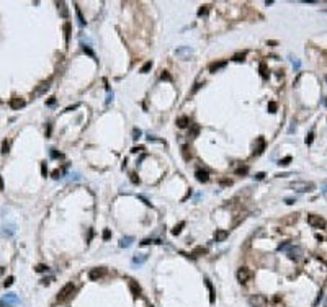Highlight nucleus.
I'll return each instance as SVG.
<instances>
[{"instance_id":"30","label":"nucleus","mask_w":327,"mask_h":307,"mask_svg":"<svg viewBox=\"0 0 327 307\" xmlns=\"http://www.w3.org/2000/svg\"><path fill=\"white\" fill-rule=\"evenodd\" d=\"M8 149H10V142H8V141H3V144H2V154L3 155L8 154Z\"/></svg>"},{"instance_id":"51","label":"nucleus","mask_w":327,"mask_h":307,"mask_svg":"<svg viewBox=\"0 0 327 307\" xmlns=\"http://www.w3.org/2000/svg\"><path fill=\"white\" fill-rule=\"evenodd\" d=\"M139 199H143V201H144V204H147V206L150 204V203H149L147 199H146V198H144V196H139Z\"/></svg>"},{"instance_id":"28","label":"nucleus","mask_w":327,"mask_h":307,"mask_svg":"<svg viewBox=\"0 0 327 307\" xmlns=\"http://www.w3.org/2000/svg\"><path fill=\"white\" fill-rule=\"evenodd\" d=\"M75 13H77V18H79V23L80 25H85V20H84V16H82V12H80V8L79 7H75Z\"/></svg>"},{"instance_id":"13","label":"nucleus","mask_w":327,"mask_h":307,"mask_svg":"<svg viewBox=\"0 0 327 307\" xmlns=\"http://www.w3.org/2000/svg\"><path fill=\"white\" fill-rule=\"evenodd\" d=\"M188 124H190V119H188V116H180L177 118V126L180 127V129H185Z\"/></svg>"},{"instance_id":"24","label":"nucleus","mask_w":327,"mask_h":307,"mask_svg":"<svg viewBox=\"0 0 327 307\" xmlns=\"http://www.w3.org/2000/svg\"><path fill=\"white\" fill-rule=\"evenodd\" d=\"M183 227H185V222L182 221V222H178V224L172 229V234H173V235H178L180 232H182V229H183Z\"/></svg>"},{"instance_id":"21","label":"nucleus","mask_w":327,"mask_h":307,"mask_svg":"<svg viewBox=\"0 0 327 307\" xmlns=\"http://www.w3.org/2000/svg\"><path fill=\"white\" fill-rule=\"evenodd\" d=\"M260 75H262L263 79H268V69H267V64L265 62H260Z\"/></svg>"},{"instance_id":"18","label":"nucleus","mask_w":327,"mask_h":307,"mask_svg":"<svg viewBox=\"0 0 327 307\" xmlns=\"http://www.w3.org/2000/svg\"><path fill=\"white\" fill-rule=\"evenodd\" d=\"M205 281H206V287H208V291H210V302L213 304V302H214V289H213V284H211V281L208 280V278H206Z\"/></svg>"},{"instance_id":"16","label":"nucleus","mask_w":327,"mask_h":307,"mask_svg":"<svg viewBox=\"0 0 327 307\" xmlns=\"http://www.w3.org/2000/svg\"><path fill=\"white\" fill-rule=\"evenodd\" d=\"M58 7H59V10H61V16H62V18H67V16H69L67 5H65L64 2H58Z\"/></svg>"},{"instance_id":"38","label":"nucleus","mask_w":327,"mask_h":307,"mask_svg":"<svg viewBox=\"0 0 327 307\" xmlns=\"http://www.w3.org/2000/svg\"><path fill=\"white\" fill-rule=\"evenodd\" d=\"M312 139H314V134H312V131H311V133H309V134L306 136V144L309 145V144L312 142Z\"/></svg>"},{"instance_id":"9","label":"nucleus","mask_w":327,"mask_h":307,"mask_svg":"<svg viewBox=\"0 0 327 307\" xmlns=\"http://www.w3.org/2000/svg\"><path fill=\"white\" fill-rule=\"evenodd\" d=\"M195 177H196V180L201 181V183H206L208 180H210V173H208L206 170H203V168H198V170H196V172H195Z\"/></svg>"},{"instance_id":"15","label":"nucleus","mask_w":327,"mask_h":307,"mask_svg":"<svg viewBox=\"0 0 327 307\" xmlns=\"http://www.w3.org/2000/svg\"><path fill=\"white\" fill-rule=\"evenodd\" d=\"M198 134H200V126H198V124H191V127H190V133H188V137L195 139Z\"/></svg>"},{"instance_id":"45","label":"nucleus","mask_w":327,"mask_h":307,"mask_svg":"<svg viewBox=\"0 0 327 307\" xmlns=\"http://www.w3.org/2000/svg\"><path fill=\"white\" fill-rule=\"evenodd\" d=\"M53 178H56V180L61 178V170H54V172H53Z\"/></svg>"},{"instance_id":"29","label":"nucleus","mask_w":327,"mask_h":307,"mask_svg":"<svg viewBox=\"0 0 327 307\" xmlns=\"http://www.w3.org/2000/svg\"><path fill=\"white\" fill-rule=\"evenodd\" d=\"M160 79H162V80H167V82H172V75H170L167 70H164V72L160 74Z\"/></svg>"},{"instance_id":"3","label":"nucleus","mask_w":327,"mask_h":307,"mask_svg":"<svg viewBox=\"0 0 327 307\" xmlns=\"http://www.w3.org/2000/svg\"><path fill=\"white\" fill-rule=\"evenodd\" d=\"M307 224L312 225V227H316V229H321V227H324V225H325V221L322 219L321 216L309 214V216H307Z\"/></svg>"},{"instance_id":"27","label":"nucleus","mask_w":327,"mask_h":307,"mask_svg":"<svg viewBox=\"0 0 327 307\" xmlns=\"http://www.w3.org/2000/svg\"><path fill=\"white\" fill-rule=\"evenodd\" d=\"M152 69V62H150V60H147V62H146L143 67H141V74H146V72H149V70Z\"/></svg>"},{"instance_id":"49","label":"nucleus","mask_w":327,"mask_h":307,"mask_svg":"<svg viewBox=\"0 0 327 307\" xmlns=\"http://www.w3.org/2000/svg\"><path fill=\"white\" fill-rule=\"evenodd\" d=\"M143 149H144L143 145H139V147H132V149H131V152H132V154H136V152H139V150H143Z\"/></svg>"},{"instance_id":"37","label":"nucleus","mask_w":327,"mask_h":307,"mask_svg":"<svg viewBox=\"0 0 327 307\" xmlns=\"http://www.w3.org/2000/svg\"><path fill=\"white\" fill-rule=\"evenodd\" d=\"M247 172H249V167H242V168H237V170H236V173H237V175H245Z\"/></svg>"},{"instance_id":"54","label":"nucleus","mask_w":327,"mask_h":307,"mask_svg":"<svg viewBox=\"0 0 327 307\" xmlns=\"http://www.w3.org/2000/svg\"><path fill=\"white\" fill-rule=\"evenodd\" d=\"M293 203H295V199H290V198L286 199V204H293Z\"/></svg>"},{"instance_id":"53","label":"nucleus","mask_w":327,"mask_h":307,"mask_svg":"<svg viewBox=\"0 0 327 307\" xmlns=\"http://www.w3.org/2000/svg\"><path fill=\"white\" fill-rule=\"evenodd\" d=\"M221 183H222V185H231V183H232V181H231V180H222Z\"/></svg>"},{"instance_id":"17","label":"nucleus","mask_w":327,"mask_h":307,"mask_svg":"<svg viewBox=\"0 0 327 307\" xmlns=\"http://www.w3.org/2000/svg\"><path fill=\"white\" fill-rule=\"evenodd\" d=\"M245 56H247L245 51H239V53H236L234 56H232V60H236V62H242V60L245 59Z\"/></svg>"},{"instance_id":"56","label":"nucleus","mask_w":327,"mask_h":307,"mask_svg":"<svg viewBox=\"0 0 327 307\" xmlns=\"http://www.w3.org/2000/svg\"><path fill=\"white\" fill-rule=\"evenodd\" d=\"M325 307H327V301H325Z\"/></svg>"},{"instance_id":"32","label":"nucleus","mask_w":327,"mask_h":307,"mask_svg":"<svg viewBox=\"0 0 327 307\" xmlns=\"http://www.w3.org/2000/svg\"><path fill=\"white\" fill-rule=\"evenodd\" d=\"M146 258H147L146 255H141V257H134V258H132V261H134V263H144Z\"/></svg>"},{"instance_id":"22","label":"nucleus","mask_w":327,"mask_h":307,"mask_svg":"<svg viewBox=\"0 0 327 307\" xmlns=\"http://www.w3.org/2000/svg\"><path fill=\"white\" fill-rule=\"evenodd\" d=\"M206 252H208V250H206L205 247H196V248L191 252V257H200V255H205Z\"/></svg>"},{"instance_id":"44","label":"nucleus","mask_w":327,"mask_h":307,"mask_svg":"<svg viewBox=\"0 0 327 307\" xmlns=\"http://www.w3.org/2000/svg\"><path fill=\"white\" fill-rule=\"evenodd\" d=\"M132 136H134L132 139H139V136H141V129H134V131H132Z\"/></svg>"},{"instance_id":"6","label":"nucleus","mask_w":327,"mask_h":307,"mask_svg":"<svg viewBox=\"0 0 327 307\" xmlns=\"http://www.w3.org/2000/svg\"><path fill=\"white\" fill-rule=\"evenodd\" d=\"M250 278H252V271H250L249 268L242 266V268H239V270H237V280L240 283H247Z\"/></svg>"},{"instance_id":"5","label":"nucleus","mask_w":327,"mask_h":307,"mask_svg":"<svg viewBox=\"0 0 327 307\" xmlns=\"http://www.w3.org/2000/svg\"><path fill=\"white\" fill-rule=\"evenodd\" d=\"M106 275V268H103V266H100V268H93V270H90V273H88V278L92 281H98L100 278H103Z\"/></svg>"},{"instance_id":"35","label":"nucleus","mask_w":327,"mask_h":307,"mask_svg":"<svg viewBox=\"0 0 327 307\" xmlns=\"http://www.w3.org/2000/svg\"><path fill=\"white\" fill-rule=\"evenodd\" d=\"M84 53H85V54H88L90 57H95V54H93V51L90 49L88 46H84Z\"/></svg>"},{"instance_id":"42","label":"nucleus","mask_w":327,"mask_h":307,"mask_svg":"<svg viewBox=\"0 0 327 307\" xmlns=\"http://www.w3.org/2000/svg\"><path fill=\"white\" fill-rule=\"evenodd\" d=\"M290 59H291V62H293V65H295L296 69H299V67H301V62H299L298 59H295V57H290Z\"/></svg>"},{"instance_id":"8","label":"nucleus","mask_w":327,"mask_h":307,"mask_svg":"<svg viewBox=\"0 0 327 307\" xmlns=\"http://www.w3.org/2000/svg\"><path fill=\"white\" fill-rule=\"evenodd\" d=\"M265 150V139L260 136V137H257V141H255V145H254V152L252 155H260Z\"/></svg>"},{"instance_id":"2","label":"nucleus","mask_w":327,"mask_h":307,"mask_svg":"<svg viewBox=\"0 0 327 307\" xmlns=\"http://www.w3.org/2000/svg\"><path fill=\"white\" fill-rule=\"evenodd\" d=\"M75 291V286L72 284V283H67L62 289H61L59 292H58V296H56V299H58V302H64V301H67L70 296H72V292Z\"/></svg>"},{"instance_id":"23","label":"nucleus","mask_w":327,"mask_h":307,"mask_svg":"<svg viewBox=\"0 0 327 307\" xmlns=\"http://www.w3.org/2000/svg\"><path fill=\"white\" fill-rule=\"evenodd\" d=\"M64 36H65V44H69V36H70V23H64Z\"/></svg>"},{"instance_id":"47","label":"nucleus","mask_w":327,"mask_h":307,"mask_svg":"<svg viewBox=\"0 0 327 307\" xmlns=\"http://www.w3.org/2000/svg\"><path fill=\"white\" fill-rule=\"evenodd\" d=\"M131 181L132 183H139V178L136 177V173H131Z\"/></svg>"},{"instance_id":"4","label":"nucleus","mask_w":327,"mask_h":307,"mask_svg":"<svg viewBox=\"0 0 327 307\" xmlns=\"http://www.w3.org/2000/svg\"><path fill=\"white\" fill-rule=\"evenodd\" d=\"M249 304L252 307H267V299L260 294H255L252 297H249Z\"/></svg>"},{"instance_id":"14","label":"nucleus","mask_w":327,"mask_h":307,"mask_svg":"<svg viewBox=\"0 0 327 307\" xmlns=\"http://www.w3.org/2000/svg\"><path fill=\"white\" fill-rule=\"evenodd\" d=\"M226 64H227L226 60H221V62H213L210 65V72H216V70H219V69H224Z\"/></svg>"},{"instance_id":"10","label":"nucleus","mask_w":327,"mask_h":307,"mask_svg":"<svg viewBox=\"0 0 327 307\" xmlns=\"http://www.w3.org/2000/svg\"><path fill=\"white\" fill-rule=\"evenodd\" d=\"M23 106H25V100H23V98L13 97L10 100V108L12 110H20V108H23Z\"/></svg>"},{"instance_id":"48","label":"nucleus","mask_w":327,"mask_h":307,"mask_svg":"<svg viewBox=\"0 0 327 307\" xmlns=\"http://www.w3.org/2000/svg\"><path fill=\"white\" fill-rule=\"evenodd\" d=\"M263 177H265V173H262V172H260V173H257V175H255L254 178H255V180H263Z\"/></svg>"},{"instance_id":"55","label":"nucleus","mask_w":327,"mask_h":307,"mask_svg":"<svg viewBox=\"0 0 327 307\" xmlns=\"http://www.w3.org/2000/svg\"><path fill=\"white\" fill-rule=\"evenodd\" d=\"M0 190H3V181H2V178H0Z\"/></svg>"},{"instance_id":"46","label":"nucleus","mask_w":327,"mask_h":307,"mask_svg":"<svg viewBox=\"0 0 327 307\" xmlns=\"http://www.w3.org/2000/svg\"><path fill=\"white\" fill-rule=\"evenodd\" d=\"M51 157H53V159H56V157H61V154H58V152H56V149H51Z\"/></svg>"},{"instance_id":"39","label":"nucleus","mask_w":327,"mask_h":307,"mask_svg":"<svg viewBox=\"0 0 327 307\" xmlns=\"http://www.w3.org/2000/svg\"><path fill=\"white\" fill-rule=\"evenodd\" d=\"M41 173H43V177H46V175H48V167H46L44 162L41 163Z\"/></svg>"},{"instance_id":"25","label":"nucleus","mask_w":327,"mask_h":307,"mask_svg":"<svg viewBox=\"0 0 327 307\" xmlns=\"http://www.w3.org/2000/svg\"><path fill=\"white\" fill-rule=\"evenodd\" d=\"M3 299H5V302H7V304H8V302H13V304H17V302H18L17 296H15V294H12V292H10V294H7L5 297H3Z\"/></svg>"},{"instance_id":"1","label":"nucleus","mask_w":327,"mask_h":307,"mask_svg":"<svg viewBox=\"0 0 327 307\" xmlns=\"http://www.w3.org/2000/svg\"><path fill=\"white\" fill-rule=\"evenodd\" d=\"M290 188L298 193H306V191H314L316 185L312 181H293L290 183Z\"/></svg>"},{"instance_id":"40","label":"nucleus","mask_w":327,"mask_h":307,"mask_svg":"<svg viewBox=\"0 0 327 307\" xmlns=\"http://www.w3.org/2000/svg\"><path fill=\"white\" fill-rule=\"evenodd\" d=\"M3 284H5V287L12 286V284H13V276H8L7 280H5V283H3Z\"/></svg>"},{"instance_id":"7","label":"nucleus","mask_w":327,"mask_h":307,"mask_svg":"<svg viewBox=\"0 0 327 307\" xmlns=\"http://www.w3.org/2000/svg\"><path fill=\"white\" fill-rule=\"evenodd\" d=\"M51 83H53V79H48V80H46V82H41V83L36 87V90H35V95H44V93L49 90Z\"/></svg>"},{"instance_id":"20","label":"nucleus","mask_w":327,"mask_h":307,"mask_svg":"<svg viewBox=\"0 0 327 307\" xmlns=\"http://www.w3.org/2000/svg\"><path fill=\"white\" fill-rule=\"evenodd\" d=\"M182 157L185 160L191 159V152H190V147H188V145H182Z\"/></svg>"},{"instance_id":"41","label":"nucleus","mask_w":327,"mask_h":307,"mask_svg":"<svg viewBox=\"0 0 327 307\" xmlns=\"http://www.w3.org/2000/svg\"><path fill=\"white\" fill-rule=\"evenodd\" d=\"M110 237H111V232L108 229H105V230H103V240H108Z\"/></svg>"},{"instance_id":"12","label":"nucleus","mask_w":327,"mask_h":307,"mask_svg":"<svg viewBox=\"0 0 327 307\" xmlns=\"http://www.w3.org/2000/svg\"><path fill=\"white\" fill-rule=\"evenodd\" d=\"M227 235H229L227 230H222V229L216 230L214 232V242H224V240L227 239Z\"/></svg>"},{"instance_id":"52","label":"nucleus","mask_w":327,"mask_h":307,"mask_svg":"<svg viewBox=\"0 0 327 307\" xmlns=\"http://www.w3.org/2000/svg\"><path fill=\"white\" fill-rule=\"evenodd\" d=\"M54 103H56V100H54V98H51V100L48 101V105H49V106H53V105H54Z\"/></svg>"},{"instance_id":"43","label":"nucleus","mask_w":327,"mask_h":307,"mask_svg":"<svg viewBox=\"0 0 327 307\" xmlns=\"http://www.w3.org/2000/svg\"><path fill=\"white\" fill-rule=\"evenodd\" d=\"M131 289H132V292H134V296H139V287H136L134 283H131Z\"/></svg>"},{"instance_id":"31","label":"nucleus","mask_w":327,"mask_h":307,"mask_svg":"<svg viewBox=\"0 0 327 307\" xmlns=\"http://www.w3.org/2000/svg\"><path fill=\"white\" fill-rule=\"evenodd\" d=\"M290 162H291V157H290V155H288V157H285V159H281V160H280V163H278V165H281V167H286V165L290 163Z\"/></svg>"},{"instance_id":"50","label":"nucleus","mask_w":327,"mask_h":307,"mask_svg":"<svg viewBox=\"0 0 327 307\" xmlns=\"http://www.w3.org/2000/svg\"><path fill=\"white\" fill-rule=\"evenodd\" d=\"M53 280H54V278H48V280H46V278H44V280H43L41 283H43V284H49V283L53 281Z\"/></svg>"},{"instance_id":"19","label":"nucleus","mask_w":327,"mask_h":307,"mask_svg":"<svg viewBox=\"0 0 327 307\" xmlns=\"http://www.w3.org/2000/svg\"><path fill=\"white\" fill-rule=\"evenodd\" d=\"M131 243H132V237H123V239L120 240V247H121V248L131 247Z\"/></svg>"},{"instance_id":"34","label":"nucleus","mask_w":327,"mask_h":307,"mask_svg":"<svg viewBox=\"0 0 327 307\" xmlns=\"http://www.w3.org/2000/svg\"><path fill=\"white\" fill-rule=\"evenodd\" d=\"M268 111H270V113H275V111H277V103H275V101H270V103H268Z\"/></svg>"},{"instance_id":"36","label":"nucleus","mask_w":327,"mask_h":307,"mask_svg":"<svg viewBox=\"0 0 327 307\" xmlns=\"http://www.w3.org/2000/svg\"><path fill=\"white\" fill-rule=\"evenodd\" d=\"M206 13H208V5L201 7L200 10H198V16H203V15H206Z\"/></svg>"},{"instance_id":"57","label":"nucleus","mask_w":327,"mask_h":307,"mask_svg":"<svg viewBox=\"0 0 327 307\" xmlns=\"http://www.w3.org/2000/svg\"><path fill=\"white\" fill-rule=\"evenodd\" d=\"M325 80H327V77H325Z\"/></svg>"},{"instance_id":"11","label":"nucleus","mask_w":327,"mask_h":307,"mask_svg":"<svg viewBox=\"0 0 327 307\" xmlns=\"http://www.w3.org/2000/svg\"><path fill=\"white\" fill-rule=\"evenodd\" d=\"M288 257H290L291 260H299L301 258V248L299 247H291L288 248Z\"/></svg>"},{"instance_id":"33","label":"nucleus","mask_w":327,"mask_h":307,"mask_svg":"<svg viewBox=\"0 0 327 307\" xmlns=\"http://www.w3.org/2000/svg\"><path fill=\"white\" fill-rule=\"evenodd\" d=\"M35 270H36L38 273H44V271H48V270H49V268H48V266H46V265H38V266L35 268Z\"/></svg>"},{"instance_id":"26","label":"nucleus","mask_w":327,"mask_h":307,"mask_svg":"<svg viewBox=\"0 0 327 307\" xmlns=\"http://www.w3.org/2000/svg\"><path fill=\"white\" fill-rule=\"evenodd\" d=\"M150 243H162V240H157V239H144L141 245H150Z\"/></svg>"}]
</instances>
